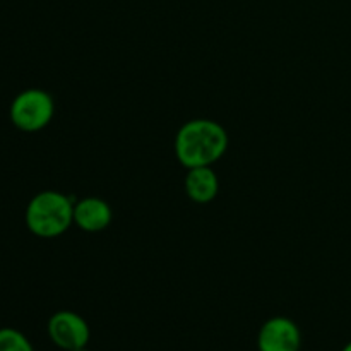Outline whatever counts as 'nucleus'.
<instances>
[{
  "instance_id": "1",
  "label": "nucleus",
  "mask_w": 351,
  "mask_h": 351,
  "mask_svg": "<svg viewBox=\"0 0 351 351\" xmlns=\"http://www.w3.org/2000/svg\"><path fill=\"white\" fill-rule=\"evenodd\" d=\"M228 149L225 127L209 119L185 122L175 136V154L182 167H215Z\"/></svg>"
},
{
  "instance_id": "2",
  "label": "nucleus",
  "mask_w": 351,
  "mask_h": 351,
  "mask_svg": "<svg viewBox=\"0 0 351 351\" xmlns=\"http://www.w3.org/2000/svg\"><path fill=\"white\" fill-rule=\"evenodd\" d=\"M27 230L40 239H57L74 225V201L58 191H43L26 206Z\"/></svg>"
},
{
  "instance_id": "3",
  "label": "nucleus",
  "mask_w": 351,
  "mask_h": 351,
  "mask_svg": "<svg viewBox=\"0 0 351 351\" xmlns=\"http://www.w3.org/2000/svg\"><path fill=\"white\" fill-rule=\"evenodd\" d=\"M55 101L45 89L29 88L12 99L9 108L10 122L23 132H40L53 120Z\"/></svg>"
},
{
  "instance_id": "4",
  "label": "nucleus",
  "mask_w": 351,
  "mask_h": 351,
  "mask_svg": "<svg viewBox=\"0 0 351 351\" xmlns=\"http://www.w3.org/2000/svg\"><path fill=\"white\" fill-rule=\"evenodd\" d=\"M48 336L51 343L64 351H72L88 346L91 329L82 315L72 311H58L48 319Z\"/></svg>"
},
{
  "instance_id": "5",
  "label": "nucleus",
  "mask_w": 351,
  "mask_h": 351,
  "mask_svg": "<svg viewBox=\"0 0 351 351\" xmlns=\"http://www.w3.org/2000/svg\"><path fill=\"white\" fill-rule=\"evenodd\" d=\"M259 351H300V328L288 317H271L261 326L257 335Z\"/></svg>"
},
{
  "instance_id": "6",
  "label": "nucleus",
  "mask_w": 351,
  "mask_h": 351,
  "mask_svg": "<svg viewBox=\"0 0 351 351\" xmlns=\"http://www.w3.org/2000/svg\"><path fill=\"white\" fill-rule=\"evenodd\" d=\"M113 211L106 201L99 197H84L74 202V225L86 233L103 232L110 226Z\"/></svg>"
},
{
  "instance_id": "7",
  "label": "nucleus",
  "mask_w": 351,
  "mask_h": 351,
  "mask_svg": "<svg viewBox=\"0 0 351 351\" xmlns=\"http://www.w3.org/2000/svg\"><path fill=\"white\" fill-rule=\"evenodd\" d=\"M185 194L195 204H209L219 192V180L213 167L189 168L184 180Z\"/></svg>"
},
{
  "instance_id": "8",
  "label": "nucleus",
  "mask_w": 351,
  "mask_h": 351,
  "mask_svg": "<svg viewBox=\"0 0 351 351\" xmlns=\"http://www.w3.org/2000/svg\"><path fill=\"white\" fill-rule=\"evenodd\" d=\"M0 351H34L29 339L14 328L0 329Z\"/></svg>"
},
{
  "instance_id": "9",
  "label": "nucleus",
  "mask_w": 351,
  "mask_h": 351,
  "mask_svg": "<svg viewBox=\"0 0 351 351\" xmlns=\"http://www.w3.org/2000/svg\"><path fill=\"white\" fill-rule=\"evenodd\" d=\"M341 351H351V341H350V343H348V345H346V346H345V348H343Z\"/></svg>"
},
{
  "instance_id": "10",
  "label": "nucleus",
  "mask_w": 351,
  "mask_h": 351,
  "mask_svg": "<svg viewBox=\"0 0 351 351\" xmlns=\"http://www.w3.org/2000/svg\"><path fill=\"white\" fill-rule=\"evenodd\" d=\"M72 351H89V350L84 346V348H77V350H72Z\"/></svg>"
}]
</instances>
